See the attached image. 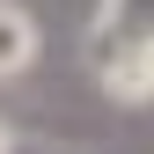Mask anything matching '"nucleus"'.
<instances>
[{
	"label": "nucleus",
	"instance_id": "1",
	"mask_svg": "<svg viewBox=\"0 0 154 154\" xmlns=\"http://www.w3.org/2000/svg\"><path fill=\"white\" fill-rule=\"evenodd\" d=\"M103 95H118V103H147L154 95V37L132 44V51H118L103 66Z\"/></svg>",
	"mask_w": 154,
	"mask_h": 154
},
{
	"label": "nucleus",
	"instance_id": "2",
	"mask_svg": "<svg viewBox=\"0 0 154 154\" xmlns=\"http://www.w3.org/2000/svg\"><path fill=\"white\" fill-rule=\"evenodd\" d=\"M37 59V22L22 8H0V81H8V73H22Z\"/></svg>",
	"mask_w": 154,
	"mask_h": 154
},
{
	"label": "nucleus",
	"instance_id": "3",
	"mask_svg": "<svg viewBox=\"0 0 154 154\" xmlns=\"http://www.w3.org/2000/svg\"><path fill=\"white\" fill-rule=\"evenodd\" d=\"M0 154H15V140H8V125H0Z\"/></svg>",
	"mask_w": 154,
	"mask_h": 154
}]
</instances>
